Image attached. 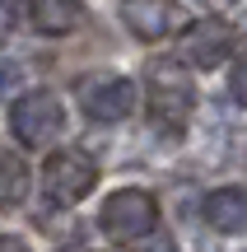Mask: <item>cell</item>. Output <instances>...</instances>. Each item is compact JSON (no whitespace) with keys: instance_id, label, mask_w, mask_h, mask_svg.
Returning a JSON list of instances; mask_svg holds the SVG:
<instances>
[{"instance_id":"6da1fadb","label":"cell","mask_w":247,"mask_h":252,"mask_svg":"<svg viewBox=\"0 0 247 252\" xmlns=\"http://www.w3.org/2000/svg\"><path fill=\"white\" fill-rule=\"evenodd\" d=\"M154 220H159V206H154V196L140 191V187H117L98 210L103 234L117 238V243H136V238L145 243V238L154 234Z\"/></svg>"},{"instance_id":"7a4b0ae2","label":"cell","mask_w":247,"mask_h":252,"mask_svg":"<svg viewBox=\"0 0 247 252\" xmlns=\"http://www.w3.org/2000/svg\"><path fill=\"white\" fill-rule=\"evenodd\" d=\"M145 98H149V112H154L159 122L177 126L196 103V84H192V75L182 70V61H154L149 75H145Z\"/></svg>"},{"instance_id":"3957f363","label":"cell","mask_w":247,"mask_h":252,"mask_svg":"<svg viewBox=\"0 0 247 252\" xmlns=\"http://www.w3.org/2000/svg\"><path fill=\"white\" fill-rule=\"evenodd\" d=\"M9 126H14V135L24 145H52L56 135H61V126H65V108H61V98L56 94H47V89H28V94H19L14 98V108H9Z\"/></svg>"},{"instance_id":"277c9868","label":"cell","mask_w":247,"mask_h":252,"mask_svg":"<svg viewBox=\"0 0 247 252\" xmlns=\"http://www.w3.org/2000/svg\"><path fill=\"white\" fill-rule=\"evenodd\" d=\"M75 98H80L84 117L93 122H121L136 112V84L126 75H108V70H93L75 84Z\"/></svg>"},{"instance_id":"5b68a950","label":"cell","mask_w":247,"mask_h":252,"mask_svg":"<svg viewBox=\"0 0 247 252\" xmlns=\"http://www.w3.org/2000/svg\"><path fill=\"white\" fill-rule=\"evenodd\" d=\"M93 182H98V168H93L80 150L52 154L47 168H42V191H47V201H56V206H75V201H84L93 191Z\"/></svg>"},{"instance_id":"8992f818","label":"cell","mask_w":247,"mask_h":252,"mask_svg":"<svg viewBox=\"0 0 247 252\" xmlns=\"http://www.w3.org/2000/svg\"><path fill=\"white\" fill-rule=\"evenodd\" d=\"M121 24L145 42H164L187 24L177 0H121Z\"/></svg>"},{"instance_id":"52a82bcc","label":"cell","mask_w":247,"mask_h":252,"mask_svg":"<svg viewBox=\"0 0 247 252\" xmlns=\"http://www.w3.org/2000/svg\"><path fill=\"white\" fill-rule=\"evenodd\" d=\"M229 47H233V28L220 24V19H205V24H192L182 33V61L201 65V70H215L229 56Z\"/></svg>"},{"instance_id":"ba28073f","label":"cell","mask_w":247,"mask_h":252,"mask_svg":"<svg viewBox=\"0 0 247 252\" xmlns=\"http://www.w3.org/2000/svg\"><path fill=\"white\" fill-rule=\"evenodd\" d=\"M28 19L37 33H75L84 24V5L80 0H28Z\"/></svg>"},{"instance_id":"9c48e42d","label":"cell","mask_w":247,"mask_h":252,"mask_svg":"<svg viewBox=\"0 0 247 252\" xmlns=\"http://www.w3.org/2000/svg\"><path fill=\"white\" fill-rule=\"evenodd\" d=\"M205 220L220 234H243L247 229V191L243 187H220L205 201Z\"/></svg>"},{"instance_id":"30bf717a","label":"cell","mask_w":247,"mask_h":252,"mask_svg":"<svg viewBox=\"0 0 247 252\" xmlns=\"http://www.w3.org/2000/svg\"><path fill=\"white\" fill-rule=\"evenodd\" d=\"M229 94H233V98H238L243 108H247V52L238 56V61H233V75H229Z\"/></svg>"},{"instance_id":"8fae6325","label":"cell","mask_w":247,"mask_h":252,"mask_svg":"<svg viewBox=\"0 0 247 252\" xmlns=\"http://www.w3.org/2000/svg\"><path fill=\"white\" fill-rule=\"evenodd\" d=\"M14 33V9H9V0H0V42Z\"/></svg>"},{"instance_id":"7c38bea8","label":"cell","mask_w":247,"mask_h":252,"mask_svg":"<svg viewBox=\"0 0 247 252\" xmlns=\"http://www.w3.org/2000/svg\"><path fill=\"white\" fill-rule=\"evenodd\" d=\"M140 252H173V243H168L164 234H149V238H145V248H140Z\"/></svg>"},{"instance_id":"4fadbf2b","label":"cell","mask_w":247,"mask_h":252,"mask_svg":"<svg viewBox=\"0 0 247 252\" xmlns=\"http://www.w3.org/2000/svg\"><path fill=\"white\" fill-rule=\"evenodd\" d=\"M0 252H28V248L19 243V238H0Z\"/></svg>"},{"instance_id":"5bb4252c","label":"cell","mask_w":247,"mask_h":252,"mask_svg":"<svg viewBox=\"0 0 247 252\" xmlns=\"http://www.w3.org/2000/svg\"><path fill=\"white\" fill-rule=\"evenodd\" d=\"M205 5H210V9H224V5H233V0H205Z\"/></svg>"},{"instance_id":"9a60e30c","label":"cell","mask_w":247,"mask_h":252,"mask_svg":"<svg viewBox=\"0 0 247 252\" xmlns=\"http://www.w3.org/2000/svg\"><path fill=\"white\" fill-rule=\"evenodd\" d=\"M61 252H75V248H61Z\"/></svg>"}]
</instances>
